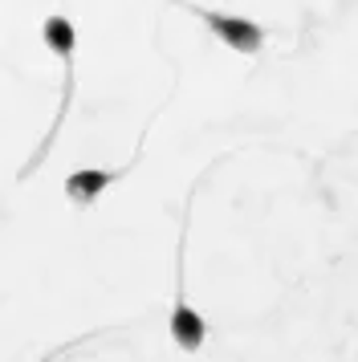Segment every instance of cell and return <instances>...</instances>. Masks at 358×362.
I'll return each instance as SVG.
<instances>
[{
  "instance_id": "obj_4",
  "label": "cell",
  "mask_w": 358,
  "mask_h": 362,
  "mask_svg": "<svg viewBox=\"0 0 358 362\" xmlns=\"http://www.w3.org/2000/svg\"><path fill=\"white\" fill-rule=\"evenodd\" d=\"M41 33H45V45L53 53H62L65 62L74 57V45H78V33H74V25L65 17H49L45 25H41Z\"/></svg>"
},
{
  "instance_id": "obj_3",
  "label": "cell",
  "mask_w": 358,
  "mask_h": 362,
  "mask_svg": "<svg viewBox=\"0 0 358 362\" xmlns=\"http://www.w3.org/2000/svg\"><path fill=\"white\" fill-rule=\"evenodd\" d=\"M114 180H118L114 171H94V167H90V171H74V175L65 180V192H69V199H78V204H90V199H98Z\"/></svg>"
},
{
  "instance_id": "obj_2",
  "label": "cell",
  "mask_w": 358,
  "mask_h": 362,
  "mask_svg": "<svg viewBox=\"0 0 358 362\" xmlns=\"http://www.w3.org/2000/svg\"><path fill=\"white\" fill-rule=\"evenodd\" d=\"M204 334H208V329H204V317L179 297L175 310H171V338H175V346L179 350H200V346H204Z\"/></svg>"
},
{
  "instance_id": "obj_1",
  "label": "cell",
  "mask_w": 358,
  "mask_h": 362,
  "mask_svg": "<svg viewBox=\"0 0 358 362\" xmlns=\"http://www.w3.org/2000/svg\"><path fill=\"white\" fill-rule=\"evenodd\" d=\"M204 25L220 37L224 45H232L236 53H257L265 33H260L257 21H244V17H224V13H204Z\"/></svg>"
}]
</instances>
